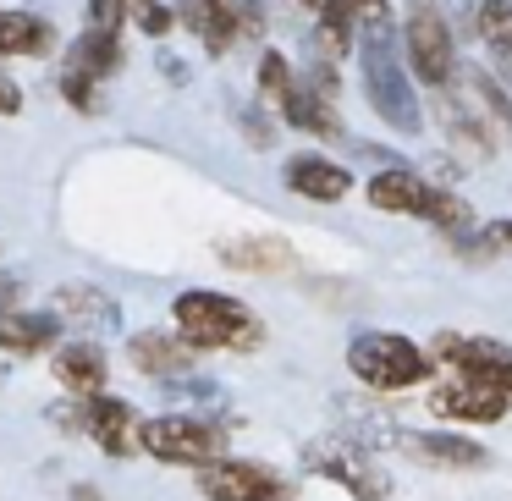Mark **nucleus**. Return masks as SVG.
I'll return each instance as SVG.
<instances>
[{"mask_svg":"<svg viewBox=\"0 0 512 501\" xmlns=\"http://www.w3.org/2000/svg\"><path fill=\"white\" fill-rule=\"evenodd\" d=\"M17 298H23V281H17V276H0V314H12Z\"/></svg>","mask_w":512,"mask_h":501,"instance_id":"37","label":"nucleus"},{"mask_svg":"<svg viewBox=\"0 0 512 501\" xmlns=\"http://www.w3.org/2000/svg\"><path fill=\"white\" fill-rule=\"evenodd\" d=\"M133 17H138V28H144V34H171V23H177V17H171V6H160V0H144V6H133Z\"/></svg>","mask_w":512,"mask_h":501,"instance_id":"30","label":"nucleus"},{"mask_svg":"<svg viewBox=\"0 0 512 501\" xmlns=\"http://www.w3.org/2000/svg\"><path fill=\"white\" fill-rule=\"evenodd\" d=\"M347 369H353L369 391H413V386H424V380L435 375L430 353H424L419 342H408V336H397V331L353 336V347H347Z\"/></svg>","mask_w":512,"mask_h":501,"instance_id":"3","label":"nucleus"},{"mask_svg":"<svg viewBox=\"0 0 512 501\" xmlns=\"http://www.w3.org/2000/svg\"><path fill=\"white\" fill-rule=\"evenodd\" d=\"M479 39L490 45V56L512 72V0H479Z\"/></svg>","mask_w":512,"mask_h":501,"instance_id":"23","label":"nucleus"},{"mask_svg":"<svg viewBox=\"0 0 512 501\" xmlns=\"http://www.w3.org/2000/svg\"><path fill=\"white\" fill-rule=\"evenodd\" d=\"M50 314L61 325H83V331H122V303L100 292L94 281H72V287L50 292Z\"/></svg>","mask_w":512,"mask_h":501,"instance_id":"11","label":"nucleus"},{"mask_svg":"<svg viewBox=\"0 0 512 501\" xmlns=\"http://www.w3.org/2000/svg\"><path fill=\"white\" fill-rule=\"evenodd\" d=\"M61 72H78V78H89V83H105L111 72H122V39L89 34V28H83V34L72 39L67 67H61Z\"/></svg>","mask_w":512,"mask_h":501,"instance_id":"19","label":"nucleus"},{"mask_svg":"<svg viewBox=\"0 0 512 501\" xmlns=\"http://www.w3.org/2000/svg\"><path fill=\"white\" fill-rule=\"evenodd\" d=\"M281 182H287L298 199H314V204H342L347 188H353V177L325 155H292L287 171H281Z\"/></svg>","mask_w":512,"mask_h":501,"instance_id":"14","label":"nucleus"},{"mask_svg":"<svg viewBox=\"0 0 512 501\" xmlns=\"http://www.w3.org/2000/svg\"><path fill=\"white\" fill-rule=\"evenodd\" d=\"M358 67H364V94L375 105V116L397 133H419L424 111H419V94L408 83V67H402V50L391 39V28H364L358 39Z\"/></svg>","mask_w":512,"mask_h":501,"instance_id":"2","label":"nucleus"},{"mask_svg":"<svg viewBox=\"0 0 512 501\" xmlns=\"http://www.w3.org/2000/svg\"><path fill=\"white\" fill-rule=\"evenodd\" d=\"M199 496L204 501H292L298 485L287 474L265 463H248V457H221V463L199 468Z\"/></svg>","mask_w":512,"mask_h":501,"instance_id":"9","label":"nucleus"},{"mask_svg":"<svg viewBox=\"0 0 512 501\" xmlns=\"http://www.w3.org/2000/svg\"><path fill=\"white\" fill-rule=\"evenodd\" d=\"M303 468L320 479H336L353 501H386L391 479L375 457L364 452V441H347V435H320V441L303 446Z\"/></svg>","mask_w":512,"mask_h":501,"instance_id":"6","label":"nucleus"},{"mask_svg":"<svg viewBox=\"0 0 512 501\" xmlns=\"http://www.w3.org/2000/svg\"><path fill=\"white\" fill-rule=\"evenodd\" d=\"M479 237L490 243V254H496V248H512V221H490Z\"/></svg>","mask_w":512,"mask_h":501,"instance_id":"36","label":"nucleus"},{"mask_svg":"<svg viewBox=\"0 0 512 501\" xmlns=\"http://www.w3.org/2000/svg\"><path fill=\"white\" fill-rule=\"evenodd\" d=\"M265 34V0H237V39Z\"/></svg>","mask_w":512,"mask_h":501,"instance_id":"32","label":"nucleus"},{"mask_svg":"<svg viewBox=\"0 0 512 501\" xmlns=\"http://www.w3.org/2000/svg\"><path fill=\"white\" fill-rule=\"evenodd\" d=\"M199 39H204V50H210V56H226V50L237 45V6H221V12L204 23Z\"/></svg>","mask_w":512,"mask_h":501,"instance_id":"27","label":"nucleus"},{"mask_svg":"<svg viewBox=\"0 0 512 501\" xmlns=\"http://www.w3.org/2000/svg\"><path fill=\"white\" fill-rule=\"evenodd\" d=\"M298 6H309V12H314V6H320V0H298Z\"/></svg>","mask_w":512,"mask_h":501,"instance_id":"39","label":"nucleus"},{"mask_svg":"<svg viewBox=\"0 0 512 501\" xmlns=\"http://www.w3.org/2000/svg\"><path fill=\"white\" fill-rule=\"evenodd\" d=\"M17 111H23V89L0 72V116H17Z\"/></svg>","mask_w":512,"mask_h":501,"instance_id":"35","label":"nucleus"},{"mask_svg":"<svg viewBox=\"0 0 512 501\" xmlns=\"http://www.w3.org/2000/svg\"><path fill=\"white\" fill-rule=\"evenodd\" d=\"M138 446L155 463L171 468H210L226 457V424L221 419H199V413H160V419L138 424Z\"/></svg>","mask_w":512,"mask_h":501,"instance_id":"4","label":"nucleus"},{"mask_svg":"<svg viewBox=\"0 0 512 501\" xmlns=\"http://www.w3.org/2000/svg\"><path fill=\"white\" fill-rule=\"evenodd\" d=\"M402 56L430 89H452L457 83L452 28H446V12L435 0H408V12H402Z\"/></svg>","mask_w":512,"mask_h":501,"instance_id":"5","label":"nucleus"},{"mask_svg":"<svg viewBox=\"0 0 512 501\" xmlns=\"http://www.w3.org/2000/svg\"><path fill=\"white\" fill-rule=\"evenodd\" d=\"M105 375H111V364H105L100 342H67L56 353V380L67 391H83V397H94V391H105Z\"/></svg>","mask_w":512,"mask_h":501,"instance_id":"18","label":"nucleus"},{"mask_svg":"<svg viewBox=\"0 0 512 501\" xmlns=\"http://www.w3.org/2000/svg\"><path fill=\"white\" fill-rule=\"evenodd\" d=\"M56 28L39 12H0V56H50Z\"/></svg>","mask_w":512,"mask_h":501,"instance_id":"20","label":"nucleus"},{"mask_svg":"<svg viewBox=\"0 0 512 501\" xmlns=\"http://www.w3.org/2000/svg\"><path fill=\"white\" fill-rule=\"evenodd\" d=\"M221 6H226V0H177V6H171V17H177L182 28H193V34H204V23H210Z\"/></svg>","mask_w":512,"mask_h":501,"instance_id":"29","label":"nucleus"},{"mask_svg":"<svg viewBox=\"0 0 512 501\" xmlns=\"http://www.w3.org/2000/svg\"><path fill=\"white\" fill-rule=\"evenodd\" d=\"M468 89L479 94V105H485V116H490V122H496L501 133L512 138V100H507V89H501V83L490 78V72H468Z\"/></svg>","mask_w":512,"mask_h":501,"instance_id":"25","label":"nucleus"},{"mask_svg":"<svg viewBox=\"0 0 512 501\" xmlns=\"http://www.w3.org/2000/svg\"><path fill=\"white\" fill-rule=\"evenodd\" d=\"M61 424L94 435V446H100L105 457H133L138 452V413H133V402L111 397V391H94V397H83V402H61Z\"/></svg>","mask_w":512,"mask_h":501,"instance_id":"8","label":"nucleus"},{"mask_svg":"<svg viewBox=\"0 0 512 501\" xmlns=\"http://www.w3.org/2000/svg\"><path fill=\"white\" fill-rule=\"evenodd\" d=\"M430 364L452 369V380H463V386H485V391L512 402V347L490 342V336L441 331L430 347Z\"/></svg>","mask_w":512,"mask_h":501,"instance_id":"7","label":"nucleus"},{"mask_svg":"<svg viewBox=\"0 0 512 501\" xmlns=\"http://www.w3.org/2000/svg\"><path fill=\"white\" fill-rule=\"evenodd\" d=\"M243 133H248V144H254V149H270V122L254 111V105L243 111Z\"/></svg>","mask_w":512,"mask_h":501,"instance_id":"34","label":"nucleus"},{"mask_svg":"<svg viewBox=\"0 0 512 501\" xmlns=\"http://www.w3.org/2000/svg\"><path fill=\"white\" fill-rule=\"evenodd\" d=\"M61 336V320L56 314H28V309H12V314H0V353H17V358H39L50 353Z\"/></svg>","mask_w":512,"mask_h":501,"instance_id":"16","label":"nucleus"},{"mask_svg":"<svg viewBox=\"0 0 512 501\" xmlns=\"http://www.w3.org/2000/svg\"><path fill=\"white\" fill-rule=\"evenodd\" d=\"M292 67H287V56H276V50H265V56H259V100L265 105H287V94H292Z\"/></svg>","mask_w":512,"mask_h":501,"instance_id":"24","label":"nucleus"},{"mask_svg":"<svg viewBox=\"0 0 512 501\" xmlns=\"http://www.w3.org/2000/svg\"><path fill=\"white\" fill-rule=\"evenodd\" d=\"M215 259H221L226 270H243V276H281V270H292V243H281V237H270V232L226 237V243H215Z\"/></svg>","mask_w":512,"mask_h":501,"instance_id":"13","label":"nucleus"},{"mask_svg":"<svg viewBox=\"0 0 512 501\" xmlns=\"http://www.w3.org/2000/svg\"><path fill=\"white\" fill-rule=\"evenodd\" d=\"M122 17H127V0H89V34H122Z\"/></svg>","mask_w":512,"mask_h":501,"instance_id":"28","label":"nucleus"},{"mask_svg":"<svg viewBox=\"0 0 512 501\" xmlns=\"http://www.w3.org/2000/svg\"><path fill=\"white\" fill-rule=\"evenodd\" d=\"M430 408L441 413V419H452V424H496L501 413H507V397H496V391H485V386L446 380V386L430 391Z\"/></svg>","mask_w":512,"mask_h":501,"instance_id":"15","label":"nucleus"},{"mask_svg":"<svg viewBox=\"0 0 512 501\" xmlns=\"http://www.w3.org/2000/svg\"><path fill=\"white\" fill-rule=\"evenodd\" d=\"M72 501H100V490H94V485H72Z\"/></svg>","mask_w":512,"mask_h":501,"instance_id":"38","label":"nucleus"},{"mask_svg":"<svg viewBox=\"0 0 512 501\" xmlns=\"http://www.w3.org/2000/svg\"><path fill=\"white\" fill-rule=\"evenodd\" d=\"M347 6H353V23L358 28H391L386 0H347Z\"/></svg>","mask_w":512,"mask_h":501,"instance_id":"33","label":"nucleus"},{"mask_svg":"<svg viewBox=\"0 0 512 501\" xmlns=\"http://www.w3.org/2000/svg\"><path fill=\"white\" fill-rule=\"evenodd\" d=\"M127 6H144V0H127Z\"/></svg>","mask_w":512,"mask_h":501,"instance_id":"40","label":"nucleus"},{"mask_svg":"<svg viewBox=\"0 0 512 501\" xmlns=\"http://www.w3.org/2000/svg\"><path fill=\"white\" fill-rule=\"evenodd\" d=\"M61 94H67V105H72L78 116H100V111H105V100H100V83L78 78V72H61Z\"/></svg>","mask_w":512,"mask_h":501,"instance_id":"26","label":"nucleus"},{"mask_svg":"<svg viewBox=\"0 0 512 501\" xmlns=\"http://www.w3.org/2000/svg\"><path fill=\"white\" fill-rule=\"evenodd\" d=\"M435 116H441V127H446V138H452L457 149H474V160H485L490 155V133H485V122H479L474 111H463V100H457L452 89H435Z\"/></svg>","mask_w":512,"mask_h":501,"instance_id":"21","label":"nucleus"},{"mask_svg":"<svg viewBox=\"0 0 512 501\" xmlns=\"http://www.w3.org/2000/svg\"><path fill=\"white\" fill-rule=\"evenodd\" d=\"M127 358H133L138 375H155V380H188L193 375V347L177 331H138L127 342Z\"/></svg>","mask_w":512,"mask_h":501,"instance_id":"12","label":"nucleus"},{"mask_svg":"<svg viewBox=\"0 0 512 501\" xmlns=\"http://www.w3.org/2000/svg\"><path fill=\"white\" fill-rule=\"evenodd\" d=\"M314 12H320V50H325V61L347 56V50H353V34H358L353 6H347V0H320Z\"/></svg>","mask_w":512,"mask_h":501,"instance_id":"22","label":"nucleus"},{"mask_svg":"<svg viewBox=\"0 0 512 501\" xmlns=\"http://www.w3.org/2000/svg\"><path fill=\"white\" fill-rule=\"evenodd\" d=\"M369 204L386 215H424V199H430V182L413 177V171H375L369 177Z\"/></svg>","mask_w":512,"mask_h":501,"instance_id":"17","label":"nucleus"},{"mask_svg":"<svg viewBox=\"0 0 512 501\" xmlns=\"http://www.w3.org/2000/svg\"><path fill=\"white\" fill-rule=\"evenodd\" d=\"M397 446L413 457V463H424V468H452V474L490 463V452H485L479 441H468V435H446V430H397Z\"/></svg>","mask_w":512,"mask_h":501,"instance_id":"10","label":"nucleus"},{"mask_svg":"<svg viewBox=\"0 0 512 501\" xmlns=\"http://www.w3.org/2000/svg\"><path fill=\"white\" fill-rule=\"evenodd\" d=\"M166 397L171 402H221V386H210V380H166Z\"/></svg>","mask_w":512,"mask_h":501,"instance_id":"31","label":"nucleus"},{"mask_svg":"<svg viewBox=\"0 0 512 501\" xmlns=\"http://www.w3.org/2000/svg\"><path fill=\"white\" fill-rule=\"evenodd\" d=\"M171 320H177V336L193 347V353H248V347L265 342V325L248 309L243 298H226V292H182L171 303Z\"/></svg>","mask_w":512,"mask_h":501,"instance_id":"1","label":"nucleus"}]
</instances>
